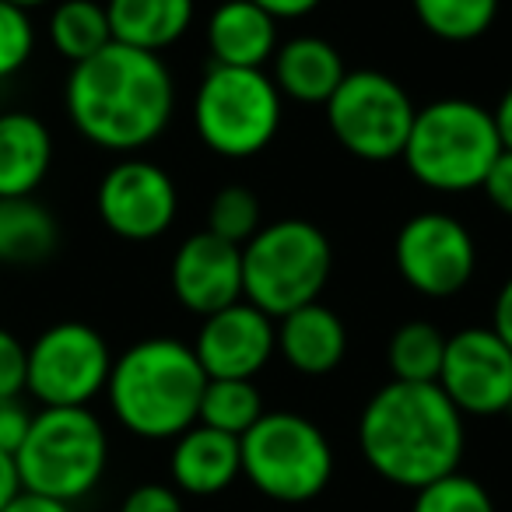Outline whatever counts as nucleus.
<instances>
[{
  "label": "nucleus",
  "mask_w": 512,
  "mask_h": 512,
  "mask_svg": "<svg viewBox=\"0 0 512 512\" xmlns=\"http://www.w3.org/2000/svg\"><path fill=\"white\" fill-rule=\"evenodd\" d=\"M411 512H498V509L491 491L477 477L453 470V474L414 491Z\"/></svg>",
  "instance_id": "28"
},
{
  "label": "nucleus",
  "mask_w": 512,
  "mask_h": 512,
  "mask_svg": "<svg viewBox=\"0 0 512 512\" xmlns=\"http://www.w3.org/2000/svg\"><path fill=\"white\" fill-rule=\"evenodd\" d=\"M207 379H256L278 351V327L246 299L204 316L190 344Z\"/></svg>",
  "instance_id": "14"
},
{
  "label": "nucleus",
  "mask_w": 512,
  "mask_h": 512,
  "mask_svg": "<svg viewBox=\"0 0 512 512\" xmlns=\"http://www.w3.org/2000/svg\"><path fill=\"white\" fill-rule=\"evenodd\" d=\"M207 46L214 64L264 71L278 53V22L253 0H225L207 22Z\"/></svg>",
  "instance_id": "18"
},
{
  "label": "nucleus",
  "mask_w": 512,
  "mask_h": 512,
  "mask_svg": "<svg viewBox=\"0 0 512 512\" xmlns=\"http://www.w3.org/2000/svg\"><path fill=\"white\" fill-rule=\"evenodd\" d=\"M169 477L179 495L190 498H211L221 495L242 477V453L239 439L225 432H214L207 425H193L183 435L172 439L169 453Z\"/></svg>",
  "instance_id": "16"
},
{
  "label": "nucleus",
  "mask_w": 512,
  "mask_h": 512,
  "mask_svg": "<svg viewBox=\"0 0 512 512\" xmlns=\"http://www.w3.org/2000/svg\"><path fill=\"white\" fill-rule=\"evenodd\" d=\"M25 369H29V348L18 334L0 327V400H18L25 393Z\"/></svg>",
  "instance_id": "30"
},
{
  "label": "nucleus",
  "mask_w": 512,
  "mask_h": 512,
  "mask_svg": "<svg viewBox=\"0 0 512 512\" xmlns=\"http://www.w3.org/2000/svg\"><path fill=\"white\" fill-rule=\"evenodd\" d=\"M442 358H446V337L428 320H411L397 327L386 348V362L400 383H435Z\"/></svg>",
  "instance_id": "25"
},
{
  "label": "nucleus",
  "mask_w": 512,
  "mask_h": 512,
  "mask_svg": "<svg viewBox=\"0 0 512 512\" xmlns=\"http://www.w3.org/2000/svg\"><path fill=\"white\" fill-rule=\"evenodd\" d=\"M393 260L407 285L428 299L463 292L477 271L474 235L442 211H421L404 221L393 242Z\"/></svg>",
  "instance_id": "11"
},
{
  "label": "nucleus",
  "mask_w": 512,
  "mask_h": 512,
  "mask_svg": "<svg viewBox=\"0 0 512 512\" xmlns=\"http://www.w3.org/2000/svg\"><path fill=\"white\" fill-rule=\"evenodd\" d=\"M242 477L271 502L302 505L327 491L334 446L316 421L295 411H264L239 439Z\"/></svg>",
  "instance_id": "7"
},
{
  "label": "nucleus",
  "mask_w": 512,
  "mask_h": 512,
  "mask_svg": "<svg viewBox=\"0 0 512 512\" xmlns=\"http://www.w3.org/2000/svg\"><path fill=\"white\" fill-rule=\"evenodd\" d=\"M421 29L442 43H470L495 25L498 0H411Z\"/></svg>",
  "instance_id": "26"
},
{
  "label": "nucleus",
  "mask_w": 512,
  "mask_h": 512,
  "mask_svg": "<svg viewBox=\"0 0 512 512\" xmlns=\"http://www.w3.org/2000/svg\"><path fill=\"white\" fill-rule=\"evenodd\" d=\"M4 512H74L67 502H57V498H46V495H36V491H18V498L8 505Z\"/></svg>",
  "instance_id": "37"
},
{
  "label": "nucleus",
  "mask_w": 512,
  "mask_h": 512,
  "mask_svg": "<svg viewBox=\"0 0 512 512\" xmlns=\"http://www.w3.org/2000/svg\"><path fill=\"white\" fill-rule=\"evenodd\" d=\"M481 190H484V197H488L491 204L498 207V211L512 218V151L502 148V155L495 158L491 172L484 176Z\"/></svg>",
  "instance_id": "33"
},
{
  "label": "nucleus",
  "mask_w": 512,
  "mask_h": 512,
  "mask_svg": "<svg viewBox=\"0 0 512 512\" xmlns=\"http://www.w3.org/2000/svg\"><path fill=\"white\" fill-rule=\"evenodd\" d=\"M8 4H15V8H25V11H32V8H43V4H50V0H8Z\"/></svg>",
  "instance_id": "39"
},
{
  "label": "nucleus",
  "mask_w": 512,
  "mask_h": 512,
  "mask_svg": "<svg viewBox=\"0 0 512 512\" xmlns=\"http://www.w3.org/2000/svg\"><path fill=\"white\" fill-rule=\"evenodd\" d=\"M193 0H106L113 43L144 53H162L193 25Z\"/></svg>",
  "instance_id": "21"
},
{
  "label": "nucleus",
  "mask_w": 512,
  "mask_h": 512,
  "mask_svg": "<svg viewBox=\"0 0 512 512\" xmlns=\"http://www.w3.org/2000/svg\"><path fill=\"white\" fill-rule=\"evenodd\" d=\"M197 137L221 158H253L278 137L281 92L253 67L211 64L193 95Z\"/></svg>",
  "instance_id": "8"
},
{
  "label": "nucleus",
  "mask_w": 512,
  "mask_h": 512,
  "mask_svg": "<svg viewBox=\"0 0 512 512\" xmlns=\"http://www.w3.org/2000/svg\"><path fill=\"white\" fill-rule=\"evenodd\" d=\"M50 43L71 67L106 50L113 43L106 4H99V0H60L50 15Z\"/></svg>",
  "instance_id": "23"
},
{
  "label": "nucleus",
  "mask_w": 512,
  "mask_h": 512,
  "mask_svg": "<svg viewBox=\"0 0 512 512\" xmlns=\"http://www.w3.org/2000/svg\"><path fill=\"white\" fill-rule=\"evenodd\" d=\"M18 491H22V477H18V463H15V456L4 453V449H0V512H4L11 502H15Z\"/></svg>",
  "instance_id": "36"
},
{
  "label": "nucleus",
  "mask_w": 512,
  "mask_h": 512,
  "mask_svg": "<svg viewBox=\"0 0 512 512\" xmlns=\"http://www.w3.org/2000/svg\"><path fill=\"white\" fill-rule=\"evenodd\" d=\"M344 60L337 46L320 36H295L274 53V85L281 95L306 106H327V99L344 81Z\"/></svg>",
  "instance_id": "20"
},
{
  "label": "nucleus",
  "mask_w": 512,
  "mask_h": 512,
  "mask_svg": "<svg viewBox=\"0 0 512 512\" xmlns=\"http://www.w3.org/2000/svg\"><path fill=\"white\" fill-rule=\"evenodd\" d=\"M120 512H186L183 495L165 481H144L127 491Z\"/></svg>",
  "instance_id": "31"
},
{
  "label": "nucleus",
  "mask_w": 512,
  "mask_h": 512,
  "mask_svg": "<svg viewBox=\"0 0 512 512\" xmlns=\"http://www.w3.org/2000/svg\"><path fill=\"white\" fill-rule=\"evenodd\" d=\"M172 292L179 306L197 316H211L242 302V246L197 232L172 256Z\"/></svg>",
  "instance_id": "15"
},
{
  "label": "nucleus",
  "mask_w": 512,
  "mask_h": 512,
  "mask_svg": "<svg viewBox=\"0 0 512 512\" xmlns=\"http://www.w3.org/2000/svg\"><path fill=\"white\" fill-rule=\"evenodd\" d=\"M491 330L505 341V348L512 351V278L498 288L495 309H491Z\"/></svg>",
  "instance_id": "34"
},
{
  "label": "nucleus",
  "mask_w": 512,
  "mask_h": 512,
  "mask_svg": "<svg viewBox=\"0 0 512 512\" xmlns=\"http://www.w3.org/2000/svg\"><path fill=\"white\" fill-rule=\"evenodd\" d=\"M32 425V411L18 400H0V449L15 456L18 446L25 442V432Z\"/></svg>",
  "instance_id": "32"
},
{
  "label": "nucleus",
  "mask_w": 512,
  "mask_h": 512,
  "mask_svg": "<svg viewBox=\"0 0 512 512\" xmlns=\"http://www.w3.org/2000/svg\"><path fill=\"white\" fill-rule=\"evenodd\" d=\"M414 102L400 81L383 71H348L327 99V127L348 155L362 162H390L407 148Z\"/></svg>",
  "instance_id": "9"
},
{
  "label": "nucleus",
  "mask_w": 512,
  "mask_h": 512,
  "mask_svg": "<svg viewBox=\"0 0 512 512\" xmlns=\"http://www.w3.org/2000/svg\"><path fill=\"white\" fill-rule=\"evenodd\" d=\"M278 351L302 376H327L348 355V327L334 309L313 302V306L281 316Z\"/></svg>",
  "instance_id": "19"
},
{
  "label": "nucleus",
  "mask_w": 512,
  "mask_h": 512,
  "mask_svg": "<svg viewBox=\"0 0 512 512\" xmlns=\"http://www.w3.org/2000/svg\"><path fill=\"white\" fill-rule=\"evenodd\" d=\"M358 449L383 481L418 491L460 470L467 428L439 383L390 379L362 407Z\"/></svg>",
  "instance_id": "2"
},
{
  "label": "nucleus",
  "mask_w": 512,
  "mask_h": 512,
  "mask_svg": "<svg viewBox=\"0 0 512 512\" xmlns=\"http://www.w3.org/2000/svg\"><path fill=\"white\" fill-rule=\"evenodd\" d=\"M102 225L127 242H151L176 221L179 193L172 176L148 158H123L95 190Z\"/></svg>",
  "instance_id": "13"
},
{
  "label": "nucleus",
  "mask_w": 512,
  "mask_h": 512,
  "mask_svg": "<svg viewBox=\"0 0 512 512\" xmlns=\"http://www.w3.org/2000/svg\"><path fill=\"white\" fill-rule=\"evenodd\" d=\"M260 418H264V397L253 379H207L197 414L200 425L242 439Z\"/></svg>",
  "instance_id": "24"
},
{
  "label": "nucleus",
  "mask_w": 512,
  "mask_h": 512,
  "mask_svg": "<svg viewBox=\"0 0 512 512\" xmlns=\"http://www.w3.org/2000/svg\"><path fill=\"white\" fill-rule=\"evenodd\" d=\"M439 390L463 418H495L512 411V351L491 327H467L446 337Z\"/></svg>",
  "instance_id": "12"
},
{
  "label": "nucleus",
  "mask_w": 512,
  "mask_h": 512,
  "mask_svg": "<svg viewBox=\"0 0 512 512\" xmlns=\"http://www.w3.org/2000/svg\"><path fill=\"white\" fill-rule=\"evenodd\" d=\"M260 200L249 186H225L214 193L211 211H207V232L218 239L232 242V246H246L256 232H260Z\"/></svg>",
  "instance_id": "27"
},
{
  "label": "nucleus",
  "mask_w": 512,
  "mask_h": 512,
  "mask_svg": "<svg viewBox=\"0 0 512 512\" xmlns=\"http://www.w3.org/2000/svg\"><path fill=\"white\" fill-rule=\"evenodd\" d=\"M207 372L190 344L172 337H148L113 358L106 397L113 418L130 435L148 442H172L197 425Z\"/></svg>",
  "instance_id": "3"
},
{
  "label": "nucleus",
  "mask_w": 512,
  "mask_h": 512,
  "mask_svg": "<svg viewBox=\"0 0 512 512\" xmlns=\"http://www.w3.org/2000/svg\"><path fill=\"white\" fill-rule=\"evenodd\" d=\"M498 155L502 141L491 109L470 99H439L414 113L411 137L400 158L428 190L467 193L481 190Z\"/></svg>",
  "instance_id": "6"
},
{
  "label": "nucleus",
  "mask_w": 512,
  "mask_h": 512,
  "mask_svg": "<svg viewBox=\"0 0 512 512\" xmlns=\"http://www.w3.org/2000/svg\"><path fill=\"white\" fill-rule=\"evenodd\" d=\"M491 120H495L498 141H502L505 151H512V85L505 88V95L498 99V106L491 109Z\"/></svg>",
  "instance_id": "38"
},
{
  "label": "nucleus",
  "mask_w": 512,
  "mask_h": 512,
  "mask_svg": "<svg viewBox=\"0 0 512 512\" xmlns=\"http://www.w3.org/2000/svg\"><path fill=\"white\" fill-rule=\"evenodd\" d=\"M15 463L25 491L74 505L106 477V425L92 407H39Z\"/></svg>",
  "instance_id": "4"
},
{
  "label": "nucleus",
  "mask_w": 512,
  "mask_h": 512,
  "mask_svg": "<svg viewBox=\"0 0 512 512\" xmlns=\"http://www.w3.org/2000/svg\"><path fill=\"white\" fill-rule=\"evenodd\" d=\"M113 372V351L95 327L64 320L46 327L29 344L25 393L39 407H88L106 393Z\"/></svg>",
  "instance_id": "10"
},
{
  "label": "nucleus",
  "mask_w": 512,
  "mask_h": 512,
  "mask_svg": "<svg viewBox=\"0 0 512 512\" xmlns=\"http://www.w3.org/2000/svg\"><path fill=\"white\" fill-rule=\"evenodd\" d=\"M36 53V25L29 11L0 0V81L15 78Z\"/></svg>",
  "instance_id": "29"
},
{
  "label": "nucleus",
  "mask_w": 512,
  "mask_h": 512,
  "mask_svg": "<svg viewBox=\"0 0 512 512\" xmlns=\"http://www.w3.org/2000/svg\"><path fill=\"white\" fill-rule=\"evenodd\" d=\"M60 249V225L36 197L0 200V264L36 267Z\"/></svg>",
  "instance_id": "22"
},
{
  "label": "nucleus",
  "mask_w": 512,
  "mask_h": 512,
  "mask_svg": "<svg viewBox=\"0 0 512 512\" xmlns=\"http://www.w3.org/2000/svg\"><path fill=\"white\" fill-rule=\"evenodd\" d=\"M53 169V134L36 113H0V200L32 197Z\"/></svg>",
  "instance_id": "17"
},
{
  "label": "nucleus",
  "mask_w": 512,
  "mask_h": 512,
  "mask_svg": "<svg viewBox=\"0 0 512 512\" xmlns=\"http://www.w3.org/2000/svg\"><path fill=\"white\" fill-rule=\"evenodd\" d=\"M334 271L330 239L306 218L260 225L242 246V299L271 320L320 302Z\"/></svg>",
  "instance_id": "5"
},
{
  "label": "nucleus",
  "mask_w": 512,
  "mask_h": 512,
  "mask_svg": "<svg viewBox=\"0 0 512 512\" xmlns=\"http://www.w3.org/2000/svg\"><path fill=\"white\" fill-rule=\"evenodd\" d=\"M256 8H264L274 22H288V18H306L320 8L323 0H253Z\"/></svg>",
  "instance_id": "35"
},
{
  "label": "nucleus",
  "mask_w": 512,
  "mask_h": 512,
  "mask_svg": "<svg viewBox=\"0 0 512 512\" xmlns=\"http://www.w3.org/2000/svg\"><path fill=\"white\" fill-rule=\"evenodd\" d=\"M64 106L88 144L130 155L165 134L176 109V85L158 53L109 43L71 67Z\"/></svg>",
  "instance_id": "1"
}]
</instances>
